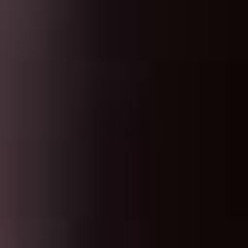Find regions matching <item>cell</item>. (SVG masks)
<instances>
[]
</instances>
